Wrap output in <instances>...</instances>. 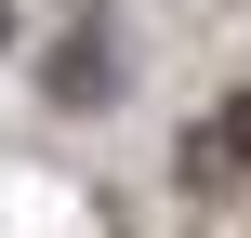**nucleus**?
I'll return each mask as SVG.
<instances>
[{
    "label": "nucleus",
    "instance_id": "1",
    "mask_svg": "<svg viewBox=\"0 0 251 238\" xmlns=\"http://www.w3.org/2000/svg\"><path fill=\"white\" fill-rule=\"evenodd\" d=\"M199 146H212V159L251 185V93H225V106H212V132H199Z\"/></svg>",
    "mask_w": 251,
    "mask_h": 238
}]
</instances>
